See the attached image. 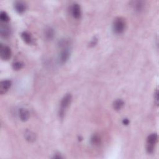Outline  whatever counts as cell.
<instances>
[{
    "label": "cell",
    "instance_id": "1",
    "mask_svg": "<svg viewBox=\"0 0 159 159\" xmlns=\"http://www.w3.org/2000/svg\"><path fill=\"white\" fill-rule=\"evenodd\" d=\"M72 100V95L70 93L66 94L63 97V98L62 99L61 103H60V107L59 111V117L61 119L64 118L66 110H67V109L68 108V106H70V103H71Z\"/></svg>",
    "mask_w": 159,
    "mask_h": 159
},
{
    "label": "cell",
    "instance_id": "2",
    "mask_svg": "<svg viewBox=\"0 0 159 159\" xmlns=\"http://www.w3.org/2000/svg\"><path fill=\"white\" fill-rule=\"evenodd\" d=\"M126 28L125 20L122 17H118L114 19L113 25V29L116 34H120L122 33Z\"/></svg>",
    "mask_w": 159,
    "mask_h": 159
},
{
    "label": "cell",
    "instance_id": "3",
    "mask_svg": "<svg viewBox=\"0 0 159 159\" xmlns=\"http://www.w3.org/2000/svg\"><path fill=\"white\" fill-rule=\"evenodd\" d=\"M158 140V135L156 133H153L149 135L147 139V151L149 153H152L154 151V145H155Z\"/></svg>",
    "mask_w": 159,
    "mask_h": 159
},
{
    "label": "cell",
    "instance_id": "4",
    "mask_svg": "<svg viewBox=\"0 0 159 159\" xmlns=\"http://www.w3.org/2000/svg\"><path fill=\"white\" fill-rule=\"evenodd\" d=\"M0 56L3 60H8L11 56V48L8 46L1 44L0 45Z\"/></svg>",
    "mask_w": 159,
    "mask_h": 159
},
{
    "label": "cell",
    "instance_id": "5",
    "mask_svg": "<svg viewBox=\"0 0 159 159\" xmlns=\"http://www.w3.org/2000/svg\"><path fill=\"white\" fill-rule=\"evenodd\" d=\"M65 46H63L64 47V48H63L62 50L60 55H59V60L60 61V62L62 64H64L66 62H67L70 55V52L69 50V48Z\"/></svg>",
    "mask_w": 159,
    "mask_h": 159
},
{
    "label": "cell",
    "instance_id": "6",
    "mask_svg": "<svg viewBox=\"0 0 159 159\" xmlns=\"http://www.w3.org/2000/svg\"><path fill=\"white\" fill-rule=\"evenodd\" d=\"M11 85V82L8 80H4L1 82L0 83V93L1 95L5 94L10 89Z\"/></svg>",
    "mask_w": 159,
    "mask_h": 159
},
{
    "label": "cell",
    "instance_id": "7",
    "mask_svg": "<svg viewBox=\"0 0 159 159\" xmlns=\"http://www.w3.org/2000/svg\"><path fill=\"white\" fill-rule=\"evenodd\" d=\"M72 15L75 19H78L81 16V8L78 3H74L72 7Z\"/></svg>",
    "mask_w": 159,
    "mask_h": 159
},
{
    "label": "cell",
    "instance_id": "8",
    "mask_svg": "<svg viewBox=\"0 0 159 159\" xmlns=\"http://www.w3.org/2000/svg\"><path fill=\"white\" fill-rule=\"evenodd\" d=\"M19 116L20 119L23 121H26L28 120L30 116V113L28 109L24 108H21L19 110Z\"/></svg>",
    "mask_w": 159,
    "mask_h": 159
},
{
    "label": "cell",
    "instance_id": "9",
    "mask_svg": "<svg viewBox=\"0 0 159 159\" xmlns=\"http://www.w3.org/2000/svg\"><path fill=\"white\" fill-rule=\"evenodd\" d=\"M26 4L23 1H16L15 3V8L16 11L19 13H23L26 10Z\"/></svg>",
    "mask_w": 159,
    "mask_h": 159
},
{
    "label": "cell",
    "instance_id": "10",
    "mask_svg": "<svg viewBox=\"0 0 159 159\" xmlns=\"http://www.w3.org/2000/svg\"><path fill=\"white\" fill-rule=\"evenodd\" d=\"M0 33L3 37H8L11 34V29L7 25L1 24L0 27Z\"/></svg>",
    "mask_w": 159,
    "mask_h": 159
},
{
    "label": "cell",
    "instance_id": "11",
    "mask_svg": "<svg viewBox=\"0 0 159 159\" xmlns=\"http://www.w3.org/2000/svg\"><path fill=\"white\" fill-rule=\"evenodd\" d=\"M25 139L29 142H33L36 139V135L33 132L27 130L24 133Z\"/></svg>",
    "mask_w": 159,
    "mask_h": 159
},
{
    "label": "cell",
    "instance_id": "12",
    "mask_svg": "<svg viewBox=\"0 0 159 159\" xmlns=\"http://www.w3.org/2000/svg\"><path fill=\"white\" fill-rule=\"evenodd\" d=\"M54 35H55V32L53 28L49 27L46 29L45 36L47 40H52L53 38H54Z\"/></svg>",
    "mask_w": 159,
    "mask_h": 159
},
{
    "label": "cell",
    "instance_id": "13",
    "mask_svg": "<svg viewBox=\"0 0 159 159\" xmlns=\"http://www.w3.org/2000/svg\"><path fill=\"white\" fill-rule=\"evenodd\" d=\"M124 103L122 100L118 99L114 101V102L113 103V108L116 111H119V110L122 109L124 106Z\"/></svg>",
    "mask_w": 159,
    "mask_h": 159
},
{
    "label": "cell",
    "instance_id": "14",
    "mask_svg": "<svg viewBox=\"0 0 159 159\" xmlns=\"http://www.w3.org/2000/svg\"><path fill=\"white\" fill-rule=\"evenodd\" d=\"M21 37L24 40V41L27 44H30L32 42V37L30 36V34L24 31L21 33Z\"/></svg>",
    "mask_w": 159,
    "mask_h": 159
},
{
    "label": "cell",
    "instance_id": "15",
    "mask_svg": "<svg viewBox=\"0 0 159 159\" xmlns=\"http://www.w3.org/2000/svg\"><path fill=\"white\" fill-rule=\"evenodd\" d=\"M91 142L92 144H93L95 145H99L101 143L100 137L97 134H94L91 138Z\"/></svg>",
    "mask_w": 159,
    "mask_h": 159
},
{
    "label": "cell",
    "instance_id": "16",
    "mask_svg": "<svg viewBox=\"0 0 159 159\" xmlns=\"http://www.w3.org/2000/svg\"><path fill=\"white\" fill-rule=\"evenodd\" d=\"M0 19L4 23H7L10 21V17L5 11H2L0 12Z\"/></svg>",
    "mask_w": 159,
    "mask_h": 159
},
{
    "label": "cell",
    "instance_id": "17",
    "mask_svg": "<svg viewBox=\"0 0 159 159\" xmlns=\"http://www.w3.org/2000/svg\"><path fill=\"white\" fill-rule=\"evenodd\" d=\"M23 65H24L23 63H22L21 62L17 61L12 64V68L15 70H19L23 68Z\"/></svg>",
    "mask_w": 159,
    "mask_h": 159
},
{
    "label": "cell",
    "instance_id": "18",
    "mask_svg": "<svg viewBox=\"0 0 159 159\" xmlns=\"http://www.w3.org/2000/svg\"><path fill=\"white\" fill-rule=\"evenodd\" d=\"M144 2L143 1H136L134 3V8L136 11H141L144 8Z\"/></svg>",
    "mask_w": 159,
    "mask_h": 159
},
{
    "label": "cell",
    "instance_id": "19",
    "mask_svg": "<svg viewBox=\"0 0 159 159\" xmlns=\"http://www.w3.org/2000/svg\"><path fill=\"white\" fill-rule=\"evenodd\" d=\"M97 42H98V38H97L96 37H95L93 39V40H91V41L90 42V46L91 47H93L96 45V44H97Z\"/></svg>",
    "mask_w": 159,
    "mask_h": 159
},
{
    "label": "cell",
    "instance_id": "20",
    "mask_svg": "<svg viewBox=\"0 0 159 159\" xmlns=\"http://www.w3.org/2000/svg\"><path fill=\"white\" fill-rule=\"evenodd\" d=\"M154 98L156 100L157 104H158V90H156L155 93H154Z\"/></svg>",
    "mask_w": 159,
    "mask_h": 159
},
{
    "label": "cell",
    "instance_id": "21",
    "mask_svg": "<svg viewBox=\"0 0 159 159\" xmlns=\"http://www.w3.org/2000/svg\"><path fill=\"white\" fill-rule=\"evenodd\" d=\"M122 123H123V124L124 125H128L129 124V119H124L123 120H122Z\"/></svg>",
    "mask_w": 159,
    "mask_h": 159
},
{
    "label": "cell",
    "instance_id": "22",
    "mask_svg": "<svg viewBox=\"0 0 159 159\" xmlns=\"http://www.w3.org/2000/svg\"><path fill=\"white\" fill-rule=\"evenodd\" d=\"M59 153L56 154L55 156H54V158H62V157L60 155H59Z\"/></svg>",
    "mask_w": 159,
    "mask_h": 159
}]
</instances>
